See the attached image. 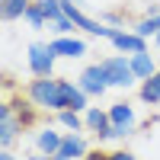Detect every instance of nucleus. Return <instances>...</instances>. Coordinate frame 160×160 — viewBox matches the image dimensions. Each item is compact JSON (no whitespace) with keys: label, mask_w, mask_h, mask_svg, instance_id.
<instances>
[{"label":"nucleus","mask_w":160,"mask_h":160,"mask_svg":"<svg viewBox=\"0 0 160 160\" xmlns=\"http://www.w3.org/2000/svg\"><path fill=\"white\" fill-rule=\"evenodd\" d=\"M61 141H64V131L51 128V125H42V128L35 131V151H42V154H51V157H55L58 148H61Z\"/></svg>","instance_id":"11"},{"label":"nucleus","mask_w":160,"mask_h":160,"mask_svg":"<svg viewBox=\"0 0 160 160\" xmlns=\"http://www.w3.org/2000/svg\"><path fill=\"white\" fill-rule=\"evenodd\" d=\"M26 160H55V157H51V154H42V151H32Z\"/></svg>","instance_id":"23"},{"label":"nucleus","mask_w":160,"mask_h":160,"mask_svg":"<svg viewBox=\"0 0 160 160\" xmlns=\"http://www.w3.org/2000/svg\"><path fill=\"white\" fill-rule=\"evenodd\" d=\"M109 160H138V157L131 154V151H125V148H118V151H112V154H109Z\"/></svg>","instance_id":"21"},{"label":"nucleus","mask_w":160,"mask_h":160,"mask_svg":"<svg viewBox=\"0 0 160 160\" xmlns=\"http://www.w3.org/2000/svg\"><path fill=\"white\" fill-rule=\"evenodd\" d=\"M138 96H141V102H148V106H160V71L151 80L138 83Z\"/></svg>","instance_id":"15"},{"label":"nucleus","mask_w":160,"mask_h":160,"mask_svg":"<svg viewBox=\"0 0 160 160\" xmlns=\"http://www.w3.org/2000/svg\"><path fill=\"white\" fill-rule=\"evenodd\" d=\"M135 32H138L141 38H157V32H160V16H141V19L135 22Z\"/></svg>","instance_id":"16"},{"label":"nucleus","mask_w":160,"mask_h":160,"mask_svg":"<svg viewBox=\"0 0 160 160\" xmlns=\"http://www.w3.org/2000/svg\"><path fill=\"white\" fill-rule=\"evenodd\" d=\"M35 3L42 7V13H45L48 26L55 22V19H61V16H64V10H61V0H35Z\"/></svg>","instance_id":"17"},{"label":"nucleus","mask_w":160,"mask_h":160,"mask_svg":"<svg viewBox=\"0 0 160 160\" xmlns=\"http://www.w3.org/2000/svg\"><path fill=\"white\" fill-rule=\"evenodd\" d=\"M83 122H87V131L93 138H99L106 128H109L112 122H109V109H99V106H90V109L83 112Z\"/></svg>","instance_id":"12"},{"label":"nucleus","mask_w":160,"mask_h":160,"mask_svg":"<svg viewBox=\"0 0 160 160\" xmlns=\"http://www.w3.org/2000/svg\"><path fill=\"white\" fill-rule=\"evenodd\" d=\"M90 154V144L83 135H74V131H64V141L55 154V160H83Z\"/></svg>","instance_id":"7"},{"label":"nucleus","mask_w":160,"mask_h":160,"mask_svg":"<svg viewBox=\"0 0 160 160\" xmlns=\"http://www.w3.org/2000/svg\"><path fill=\"white\" fill-rule=\"evenodd\" d=\"M26 22L32 26V29H45L48 26V19H45V13H42V7L32 0V7H29V13H26Z\"/></svg>","instance_id":"18"},{"label":"nucleus","mask_w":160,"mask_h":160,"mask_svg":"<svg viewBox=\"0 0 160 160\" xmlns=\"http://www.w3.org/2000/svg\"><path fill=\"white\" fill-rule=\"evenodd\" d=\"M77 83H80V90H83L90 99H99L106 90H112L109 87V77H106V71H102L99 61L96 64H87V68L80 71V77H77Z\"/></svg>","instance_id":"5"},{"label":"nucleus","mask_w":160,"mask_h":160,"mask_svg":"<svg viewBox=\"0 0 160 160\" xmlns=\"http://www.w3.org/2000/svg\"><path fill=\"white\" fill-rule=\"evenodd\" d=\"M74 3H80V7H83V0H74Z\"/></svg>","instance_id":"26"},{"label":"nucleus","mask_w":160,"mask_h":160,"mask_svg":"<svg viewBox=\"0 0 160 160\" xmlns=\"http://www.w3.org/2000/svg\"><path fill=\"white\" fill-rule=\"evenodd\" d=\"M125 19H128V13H125V10H109V13L102 16V22H106V26H112V29H122Z\"/></svg>","instance_id":"19"},{"label":"nucleus","mask_w":160,"mask_h":160,"mask_svg":"<svg viewBox=\"0 0 160 160\" xmlns=\"http://www.w3.org/2000/svg\"><path fill=\"white\" fill-rule=\"evenodd\" d=\"M55 48L51 42H32L29 45V55H26V64H29V74L32 77H55Z\"/></svg>","instance_id":"4"},{"label":"nucleus","mask_w":160,"mask_h":160,"mask_svg":"<svg viewBox=\"0 0 160 160\" xmlns=\"http://www.w3.org/2000/svg\"><path fill=\"white\" fill-rule=\"evenodd\" d=\"M109 45L115 48V55H138V51H148V38H141L135 29H112Z\"/></svg>","instance_id":"6"},{"label":"nucleus","mask_w":160,"mask_h":160,"mask_svg":"<svg viewBox=\"0 0 160 160\" xmlns=\"http://www.w3.org/2000/svg\"><path fill=\"white\" fill-rule=\"evenodd\" d=\"M102 71L106 77H109V87L112 90H131L138 83V77L131 74V64H128V55H109V58H102Z\"/></svg>","instance_id":"3"},{"label":"nucleus","mask_w":160,"mask_h":160,"mask_svg":"<svg viewBox=\"0 0 160 160\" xmlns=\"http://www.w3.org/2000/svg\"><path fill=\"white\" fill-rule=\"evenodd\" d=\"M22 131H29L26 122H22V115L13 109L10 99H3V102H0V151H10Z\"/></svg>","instance_id":"2"},{"label":"nucleus","mask_w":160,"mask_h":160,"mask_svg":"<svg viewBox=\"0 0 160 160\" xmlns=\"http://www.w3.org/2000/svg\"><path fill=\"white\" fill-rule=\"evenodd\" d=\"M83 160H109V154H102L99 148H90V154H87Z\"/></svg>","instance_id":"22"},{"label":"nucleus","mask_w":160,"mask_h":160,"mask_svg":"<svg viewBox=\"0 0 160 160\" xmlns=\"http://www.w3.org/2000/svg\"><path fill=\"white\" fill-rule=\"evenodd\" d=\"M51 48H55L58 58H71V61L87 55V42L80 35H55V38H51Z\"/></svg>","instance_id":"8"},{"label":"nucleus","mask_w":160,"mask_h":160,"mask_svg":"<svg viewBox=\"0 0 160 160\" xmlns=\"http://www.w3.org/2000/svg\"><path fill=\"white\" fill-rule=\"evenodd\" d=\"M29 7H32V0H0V16H3L7 22H13V19H26Z\"/></svg>","instance_id":"13"},{"label":"nucleus","mask_w":160,"mask_h":160,"mask_svg":"<svg viewBox=\"0 0 160 160\" xmlns=\"http://www.w3.org/2000/svg\"><path fill=\"white\" fill-rule=\"evenodd\" d=\"M55 118H58V125H61L64 131H74V135H80V131H87L83 112H74V109H61V112H55Z\"/></svg>","instance_id":"14"},{"label":"nucleus","mask_w":160,"mask_h":160,"mask_svg":"<svg viewBox=\"0 0 160 160\" xmlns=\"http://www.w3.org/2000/svg\"><path fill=\"white\" fill-rule=\"evenodd\" d=\"M128 64H131V74L138 77V83H144V80H151L160 68H157V61L151 51H138V55H128Z\"/></svg>","instance_id":"10"},{"label":"nucleus","mask_w":160,"mask_h":160,"mask_svg":"<svg viewBox=\"0 0 160 160\" xmlns=\"http://www.w3.org/2000/svg\"><path fill=\"white\" fill-rule=\"evenodd\" d=\"M109 122L115 125V128H122L125 135H135V128H138V115H135V109L122 99V102H112L109 106Z\"/></svg>","instance_id":"9"},{"label":"nucleus","mask_w":160,"mask_h":160,"mask_svg":"<svg viewBox=\"0 0 160 160\" xmlns=\"http://www.w3.org/2000/svg\"><path fill=\"white\" fill-rule=\"evenodd\" d=\"M26 99H29L38 112H61L64 109V93H61V77H32L22 87Z\"/></svg>","instance_id":"1"},{"label":"nucleus","mask_w":160,"mask_h":160,"mask_svg":"<svg viewBox=\"0 0 160 160\" xmlns=\"http://www.w3.org/2000/svg\"><path fill=\"white\" fill-rule=\"evenodd\" d=\"M154 45H157V48H160V32H157V38H154Z\"/></svg>","instance_id":"25"},{"label":"nucleus","mask_w":160,"mask_h":160,"mask_svg":"<svg viewBox=\"0 0 160 160\" xmlns=\"http://www.w3.org/2000/svg\"><path fill=\"white\" fill-rule=\"evenodd\" d=\"M0 160H19V157L13 154V151H0Z\"/></svg>","instance_id":"24"},{"label":"nucleus","mask_w":160,"mask_h":160,"mask_svg":"<svg viewBox=\"0 0 160 160\" xmlns=\"http://www.w3.org/2000/svg\"><path fill=\"white\" fill-rule=\"evenodd\" d=\"M51 29H55V35H74V32H77V26H74V19L61 16V19L51 22Z\"/></svg>","instance_id":"20"}]
</instances>
